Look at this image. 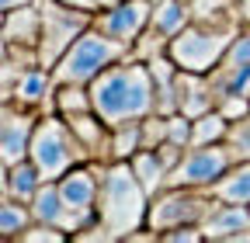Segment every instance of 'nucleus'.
I'll list each match as a JSON object with an SVG mask.
<instances>
[{
    "instance_id": "nucleus-27",
    "label": "nucleus",
    "mask_w": 250,
    "mask_h": 243,
    "mask_svg": "<svg viewBox=\"0 0 250 243\" xmlns=\"http://www.w3.org/2000/svg\"><path fill=\"white\" fill-rule=\"evenodd\" d=\"M229 142L240 149V157H243V160L250 157V115L236 118L233 125H229Z\"/></svg>"
},
{
    "instance_id": "nucleus-4",
    "label": "nucleus",
    "mask_w": 250,
    "mask_h": 243,
    "mask_svg": "<svg viewBox=\"0 0 250 243\" xmlns=\"http://www.w3.org/2000/svg\"><path fill=\"white\" fill-rule=\"evenodd\" d=\"M129 52H132L129 45H122L118 39L104 35L101 28L90 24L87 32L66 49V56L52 66V80L56 83H83V87H90L94 77H101L111 63L125 59Z\"/></svg>"
},
{
    "instance_id": "nucleus-20",
    "label": "nucleus",
    "mask_w": 250,
    "mask_h": 243,
    "mask_svg": "<svg viewBox=\"0 0 250 243\" xmlns=\"http://www.w3.org/2000/svg\"><path fill=\"white\" fill-rule=\"evenodd\" d=\"M191 24V7H188V0H156L153 4V21L149 28H156L160 35L174 39L177 32Z\"/></svg>"
},
{
    "instance_id": "nucleus-13",
    "label": "nucleus",
    "mask_w": 250,
    "mask_h": 243,
    "mask_svg": "<svg viewBox=\"0 0 250 243\" xmlns=\"http://www.w3.org/2000/svg\"><path fill=\"white\" fill-rule=\"evenodd\" d=\"M215 108V94L208 73H191V70H177V111L188 118H198Z\"/></svg>"
},
{
    "instance_id": "nucleus-18",
    "label": "nucleus",
    "mask_w": 250,
    "mask_h": 243,
    "mask_svg": "<svg viewBox=\"0 0 250 243\" xmlns=\"http://www.w3.org/2000/svg\"><path fill=\"white\" fill-rule=\"evenodd\" d=\"M129 163H132L136 177L143 181V188H146V195H149V198H153V195H160V191L167 188L170 167L164 163V157L156 153V149H139V153H136Z\"/></svg>"
},
{
    "instance_id": "nucleus-12",
    "label": "nucleus",
    "mask_w": 250,
    "mask_h": 243,
    "mask_svg": "<svg viewBox=\"0 0 250 243\" xmlns=\"http://www.w3.org/2000/svg\"><path fill=\"white\" fill-rule=\"evenodd\" d=\"M202 233L215 243H250V205H215V212L202 223Z\"/></svg>"
},
{
    "instance_id": "nucleus-31",
    "label": "nucleus",
    "mask_w": 250,
    "mask_h": 243,
    "mask_svg": "<svg viewBox=\"0 0 250 243\" xmlns=\"http://www.w3.org/2000/svg\"><path fill=\"white\" fill-rule=\"evenodd\" d=\"M236 4H240V14H243V21L250 24V0H236Z\"/></svg>"
},
{
    "instance_id": "nucleus-11",
    "label": "nucleus",
    "mask_w": 250,
    "mask_h": 243,
    "mask_svg": "<svg viewBox=\"0 0 250 243\" xmlns=\"http://www.w3.org/2000/svg\"><path fill=\"white\" fill-rule=\"evenodd\" d=\"M35 125H39V118L28 108H21V104L14 108L11 101H4V122H0V160H4V167L28 160Z\"/></svg>"
},
{
    "instance_id": "nucleus-10",
    "label": "nucleus",
    "mask_w": 250,
    "mask_h": 243,
    "mask_svg": "<svg viewBox=\"0 0 250 243\" xmlns=\"http://www.w3.org/2000/svg\"><path fill=\"white\" fill-rule=\"evenodd\" d=\"M149 21H153V0H118V4L104 7L101 14H94V28H101L104 35L118 39L129 49L139 42Z\"/></svg>"
},
{
    "instance_id": "nucleus-17",
    "label": "nucleus",
    "mask_w": 250,
    "mask_h": 243,
    "mask_svg": "<svg viewBox=\"0 0 250 243\" xmlns=\"http://www.w3.org/2000/svg\"><path fill=\"white\" fill-rule=\"evenodd\" d=\"M45 184V177H42V170L35 167V160H21V163H14V167H4V195L7 198H18V202H31L35 198V191Z\"/></svg>"
},
{
    "instance_id": "nucleus-29",
    "label": "nucleus",
    "mask_w": 250,
    "mask_h": 243,
    "mask_svg": "<svg viewBox=\"0 0 250 243\" xmlns=\"http://www.w3.org/2000/svg\"><path fill=\"white\" fill-rule=\"evenodd\" d=\"M62 4H73V7H87V11H104V7L118 4V0H62Z\"/></svg>"
},
{
    "instance_id": "nucleus-3",
    "label": "nucleus",
    "mask_w": 250,
    "mask_h": 243,
    "mask_svg": "<svg viewBox=\"0 0 250 243\" xmlns=\"http://www.w3.org/2000/svg\"><path fill=\"white\" fill-rule=\"evenodd\" d=\"M247 21H191L167 42V56L181 70H191V73H212L219 66V59L229 52V45L236 42V35L243 32Z\"/></svg>"
},
{
    "instance_id": "nucleus-9",
    "label": "nucleus",
    "mask_w": 250,
    "mask_h": 243,
    "mask_svg": "<svg viewBox=\"0 0 250 243\" xmlns=\"http://www.w3.org/2000/svg\"><path fill=\"white\" fill-rule=\"evenodd\" d=\"M59 195L70 208V223H73V233H80L83 226H90L98 219V195H101V174L94 167H73L66 170L59 181Z\"/></svg>"
},
{
    "instance_id": "nucleus-30",
    "label": "nucleus",
    "mask_w": 250,
    "mask_h": 243,
    "mask_svg": "<svg viewBox=\"0 0 250 243\" xmlns=\"http://www.w3.org/2000/svg\"><path fill=\"white\" fill-rule=\"evenodd\" d=\"M24 4H35V0H0L4 11H14V7H24Z\"/></svg>"
},
{
    "instance_id": "nucleus-19",
    "label": "nucleus",
    "mask_w": 250,
    "mask_h": 243,
    "mask_svg": "<svg viewBox=\"0 0 250 243\" xmlns=\"http://www.w3.org/2000/svg\"><path fill=\"white\" fill-rule=\"evenodd\" d=\"M219 202H233V205H250V157L240 160L236 167H229V174H223L208 188Z\"/></svg>"
},
{
    "instance_id": "nucleus-8",
    "label": "nucleus",
    "mask_w": 250,
    "mask_h": 243,
    "mask_svg": "<svg viewBox=\"0 0 250 243\" xmlns=\"http://www.w3.org/2000/svg\"><path fill=\"white\" fill-rule=\"evenodd\" d=\"M240 160H243L240 149L229 139L208 142V146H188V153L181 157V163L167 177V188H212Z\"/></svg>"
},
{
    "instance_id": "nucleus-23",
    "label": "nucleus",
    "mask_w": 250,
    "mask_h": 243,
    "mask_svg": "<svg viewBox=\"0 0 250 243\" xmlns=\"http://www.w3.org/2000/svg\"><path fill=\"white\" fill-rule=\"evenodd\" d=\"M56 111L59 115H77V111H94L90 87L83 83H56Z\"/></svg>"
},
{
    "instance_id": "nucleus-21",
    "label": "nucleus",
    "mask_w": 250,
    "mask_h": 243,
    "mask_svg": "<svg viewBox=\"0 0 250 243\" xmlns=\"http://www.w3.org/2000/svg\"><path fill=\"white\" fill-rule=\"evenodd\" d=\"M223 139H229V118L219 108H212V111H205V115L195 118L191 146H208V142H223Z\"/></svg>"
},
{
    "instance_id": "nucleus-5",
    "label": "nucleus",
    "mask_w": 250,
    "mask_h": 243,
    "mask_svg": "<svg viewBox=\"0 0 250 243\" xmlns=\"http://www.w3.org/2000/svg\"><path fill=\"white\" fill-rule=\"evenodd\" d=\"M28 157L35 160V167L42 170L45 181H59L62 174L73 170L77 163L90 160L87 149L80 146V139L73 136L70 122L62 118V115H45V118H39Z\"/></svg>"
},
{
    "instance_id": "nucleus-6",
    "label": "nucleus",
    "mask_w": 250,
    "mask_h": 243,
    "mask_svg": "<svg viewBox=\"0 0 250 243\" xmlns=\"http://www.w3.org/2000/svg\"><path fill=\"white\" fill-rule=\"evenodd\" d=\"M42 11V39H39V63L45 70H52L66 49L94 24V14L87 7H73L62 0H39Z\"/></svg>"
},
{
    "instance_id": "nucleus-15",
    "label": "nucleus",
    "mask_w": 250,
    "mask_h": 243,
    "mask_svg": "<svg viewBox=\"0 0 250 243\" xmlns=\"http://www.w3.org/2000/svg\"><path fill=\"white\" fill-rule=\"evenodd\" d=\"M28 208H31V219H35V223H45V226H56V229L73 233L70 208H66V202H62L56 181H45V184L35 191V198L28 202Z\"/></svg>"
},
{
    "instance_id": "nucleus-24",
    "label": "nucleus",
    "mask_w": 250,
    "mask_h": 243,
    "mask_svg": "<svg viewBox=\"0 0 250 243\" xmlns=\"http://www.w3.org/2000/svg\"><path fill=\"white\" fill-rule=\"evenodd\" d=\"M143 149V122L111 129V160H132Z\"/></svg>"
},
{
    "instance_id": "nucleus-25",
    "label": "nucleus",
    "mask_w": 250,
    "mask_h": 243,
    "mask_svg": "<svg viewBox=\"0 0 250 243\" xmlns=\"http://www.w3.org/2000/svg\"><path fill=\"white\" fill-rule=\"evenodd\" d=\"M191 125H195V118H188V115H181V111L167 115V139L188 149V146H191Z\"/></svg>"
},
{
    "instance_id": "nucleus-22",
    "label": "nucleus",
    "mask_w": 250,
    "mask_h": 243,
    "mask_svg": "<svg viewBox=\"0 0 250 243\" xmlns=\"http://www.w3.org/2000/svg\"><path fill=\"white\" fill-rule=\"evenodd\" d=\"M31 223V208L24 205V202H18V198H7L4 195V202H0V236L4 240H18Z\"/></svg>"
},
{
    "instance_id": "nucleus-26",
    "label": "nucleus",
    "mask_w": 250,
    "mask_h": 243,
    "mask_svg": "<svg viewBox=\"0 0 250 243\" xmlns=\"http://www.w3.org/2000/svg\"><path fill=\"white\" fill-rule=\"evenodd\" d=\"M18 240L21 243H62L66 240V229H56V226H45V223H31Z\"/></svg>"
},
{
    "instance_id": "nucleus-1",
    "label": "nucleus",
    "mask_w": 250,
    "mask_h": 243,
    "mask_svg": "<svg viewBox=\"0 0 250 243\" xmlns=\"http://www.w3.org/2000/svg\"><path fill=\"white\" fill-rule=\"evenodd\" d=\"M90 101L111 129L129 125V122H143L146 115L156 111V87L146 59L125 56L111 63L101 77L90 80Z\"/></svg>"
},
{
    "instance_id": "nucleus-14",
    "label": "nucleus",
    "mask_w": 250,
    "mask_h": 243,
    "mask_svg": "<svg viewBox=\"0 0 250 243\" xmlns=\"http://www.w3.org/2000/svg\"><path fill=\"white\" fill-rule=\"evenodd\" d=\"M42 39V11H39V0L35 4H24L14 11H4V42L7 45H31L39 49Z\"/></svg>"
},
{
    "instance_id": "nucleus-28",
    "label": "nucleus",
    "mask_w": 250,
    "mask_h": 243,
    "mask_svg": "<svg viewBox=\"0 0 250 243\" xmlns=\"http://www.w3.org/2000/svg\"><path fill=\"white\" fill-rule=\"evenodd\" d=\"M160 240L164 243H195V240H205V233H202V226H177V229L160 233Z\"/></svg>"
},
{
    "instance_id": "nucleus-2",
    "label": "nucleus",
    "mask_w": 250,
    "mask_h": 243,
    "mask_svg": "<svg viewBox=\"0 0 250 243\" xmlns=\"http://www.w3.org/2000/svg\"><path fill=\"white\" fill-rule=\"evenodd\" d=\"M149 195L136 177L129 160H111L101 170V195H98V219L115 233V240H129L146 226Z\"/></svg>"
},
{
    "instance_id": "nucleus-7",
    "label": "nucleus",
    "mask_w": 250,
    "mask_h": 243,
    "mask_svg": "<svg viewBox=\"0 0 250 243\" xmlns=\"http://www.w3.org/2000/svg\"><path fill=\"white\" fill-rule=\"evenodd\" d=\"M215 195L208 188H164L160 195H153L146 226L160 236L177 226H202L215 212Z\"/></svg>"
},
{
    "instance_id": "nucleus-16",
    "label": "nucleus",
    "mask_w": 250,
    "mask_h": 243,
    "mask_svg": "<svg viewBox=\"0 0 250 243\" xmlns=\"http://www.w3.org/2000/svg\"><path fill=\"white\" fill-rule=\"evenodd\" d=\"M18 98V104L21 108H39V104H49V101H56V80H52V70H45V66H31L18 83H14V94H11V101Z\"/></svg>"
}]
</instances>
